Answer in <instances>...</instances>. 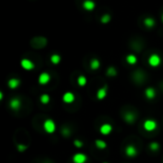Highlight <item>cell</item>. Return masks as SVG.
Here are the masks:
<instances>
[{
    "mask_svg": "<svg viewBox=\"0 0 163 163\" xmlns=\"http://www.w3.org/2000/svg\"><path fill=\"white\" fill-rule=\"evenodd\" d=\"M102 163H108V162H102Z\"/></svg>",
    "mask_w": 163,
    "mask_h": 163,
    "instance_id": "cell-31",
    "label": "cell"
},
{
    "mask_svg": "<svg viewBox=\"0 0 163 163\" xmlns=\"http://www.w3.org/2000/svg\"><path fill=\"white\" fill-rule=\"evenodd\" d=\"M148 63L151 67H158L161 63V58L160 56L157 54H153L150 55L148 59Z\"/></svg>",
    "mask_w": 163,
    "mask_h": 163,
    "instance_id": "cell-2",
    "label": "cell"
},
{
    "mask_svg": "<svg viewBox=\"0 0 163 163\" xmlns=\"http://www.w3.org/2000/svg\"><path fill=\"white\" fill-rule=\"evenodd\" d=\"M77 84L81 87L85 86V85L87 84V78L84 75H79L78 78H77Z\"/></svg>",
    "mask_w": 163,
    "mask_h": 163,
    "instance_id": "cell-21",
    "label": "cell"
},
{
    "mask_svg": "<svg viewBox=\"0 0 163 163\" xmlns=\"http://www.w3.org/2000/svg\"><path fill=\"white\" fill-rule=\"evenodd\" d=\"M74 145L75 146L76 148H78V149H80V148H82L83 147V142L81 141V140H79V139H75V141H74Z\"/></svg>",
    "mask_w": 163,
    "mask_h": 163,
    "instance_id": "cell-26",
    "label": "cell"
},
{
    "mask_svg": "<svg viewBox=\"0 0 163 163\" xmlns=\"http://www.w3.org/2000/svg\"><path fill=\"white\" fill-rule=\"evenodd\" d=\"M107 93H108V86H107V85H105L104 87L97 90L96 98L98 100H102V99L105 98L106 96H107Z\"/></svg>",
    "mask_w": 163,
    "mask_h": 163,
    "instance_id": "cell-8",
    "label": "cell"
},
{
    "mask_svg": "<svg viewBox=\"0 0 163 163\" xmlns=\"http://www.w3.org/2000/svg\"><path fill=\"white\" fill-rule=\"evenodd\" d=\"M2 98H3V93H0V100H2Z\"/></svg>",
    "mask_w": 163,
    "mask_h": 163,
    "instance_id": "cell-29",
    "label": "cell"
},
{
    "mask_svg": "<svg viewBox=\"0 0 163 163\" xmlns=\"http://www.w3.org/2000/svg\"><path fill=\"white\" fill-rule=\"evenodd\" d=\"M87 159V156L83 153H76L73 157V162L74 163H85Z\"/></svg>",
    "mask_w": 163,
    "mask_h": 163,
    "instance_id": "cell-5",
    "label": "cell"
},
{
    "mask_svg": "<svg viewBox=\"0 0 163 163\" xmlns=\"http://www.w3.org/2000/svg\"><path fill=\"white\" fill-rule=\"evenodd\" d=\"M112 131H113V126L109 123H104L101 125L99 128V132L102 134L103 136H108V134L112 133Z\"/></svg>",
    "mask_w": 163,
    "mask_h": 163,
    "instance_id": "cell-7",
    "label": "cell"
},
{
    "mask_svg": "<svg viewBox=\"0 0 163 163\" xmlns=\"http://www.w3.org/2000/svg\"><path fill=\"white\" fill-rule=\"evenodd\" d=\"M61 61V56L59 55H52L51 56V62L55 65H57Z\"/></svg>",
    "mask_w": 163,
    "mask_h": 163,
    "instance_id": "cell-22",
    "label": "cell"
},
{
    "mask_svg": "<svg viewBox=\"0 0 163 163\" xmlns=\"http://www.w3.org/2000/svg\"><path fill=\"white\" fill-rule=\"evenodd\" d=\"M160 148L159 144L157 143V142H152V143H150V150L153 151V152H156V151H158Z\"/></svg>",
    "mask_w": 163,
    "mask_h": 163,
    "instance_id": "cell-24",
    "label": "cell"
},
{
    "mask_svg": "<svg viewBox=\"0 0 163 163\" xmlns=\"http://www.w3.org/2000/svg\"><path fill=\"white\" fill-rule=\"evenodd\" d=\"M63 134L64 136H69L71 134V130L69 128H63L62 129V133H61Z\"/></svg>",
    "mask_w": 163,
    "mask_h": 163,
    "instance_id": "cell-27",
    "label": "cell"
},
{
    "mask_svg": "<svg viewBox=\"0 0 163 163\" xmlns=\"http://www.w3.org/2000/svg\"><path fill=\"white\" fill-rule=\"evenodd\" d=\"M50 100H51V97L47 93H43V95L40 96V102L42 104H48L50 102Z\"/></svg>",
    "mask_w": 163,
    "mask_h": 163,
    "instance_id": "cell-20",
    "label": "cell"
},
{
    "mask_svg": "<svg viewBox=\"0 0 163 163\" xmlns=\"http://www.w3.org/2000/svg\"><path fill=\"white\" fill-rule=\"evenodd\" d=\"M125 154L129 157H134L137 154V150L134 145H128L125 149Z\"/></svg>",
    "mask_w": 163,
    "mask_h": 163,
    "instance_id": "cell-10",
    "label": "cell"
},
{
    "mask_svg": "<svg viewBox=\"0 0 163 163\" xmlns=\"http://www.w3.org/2000/svg\"><path fill=\"white\" fill-rule=\"evenodd\" d=\"M75 96L72 92H66L62 96V100L67 104L73 103L75 101Z\"/></svg>",
    "mask_w": 163,
    "mask_h": 163,
    "instance_id": "cell-11",
    "label": "cell"
},
{
    "mask_svg": "<svg viewBox=\"0 0 163 163\" xmlns=\"http://www.w3.org/2000/svg\"><path fill=\"white\" fill-rule=\"evenodd\" d=\"M107 75L108 76H116V74H117V72L116 70V68H113V67H110L108 68V70H107Z\"/></svg>",
    "mask_w": 163,
    "mask_h": 163,
    "instance_id": "cell-23",
    "label": "cell"
},
{
    "mask_svg": "<svg viewBox=\"0 0 163 163\" xmlns=\"http://www.w3.org/2000/svg\"><path fill=\"white\" fill-rule=\"evenodd\" d=\"M95 144L96 146V148L99 149V150H104V149H106V147H107V143L102 139H96Z\"/></svg>",
    "mask_w": 163,
    "mask_h": 163,
    "instance_id": "cell-16",
    "label": "cell"
},
{
    "mask_svg": "<svg viewBox=\"0 0 163 163\" xmlns=\"http://www.w3.org/2000/svg\"><path fill=\"white\" fill-rule=\"evenodd\" d=\"M90 67H91L92 70H97L99 67H100V62L98 59L96 58H93L91 60V62H90Z\"/></svg>",
    "mask_w": 163,
    "mask_h": 163,
    "instance_id": "cell-17",
    "label": "cell"
},
{
    "mask_svg": "<svg viewBox=\"0 0 163 163\" xmlns=\"http://www.w3.org/2000/svg\"><path fill=\"white\" fill-rule=\"evenodd\" d=\"M110 21H111V15L108 14L102 15V17H101V22L103 24H108Z\"/></svg>",
    "mask_w": 163,
    "mask_h": 163,
    "instance_id": "cell-25",
    "label": "cell"
},
{
    "mask_svg": "<svg viewBox=\"0 0 163 163\" xmlns=\"http://www.w3.org/2000/svg\"><path fill=\"white\" fill-rule=\"evenodd\" d=\"M20 65H21V67L26 71H32V70H34L35 67L34 62L27 58H23L21 60V62H20Z\"/></svg>",
    "mask_w": 163,
    "mask_h": 163,
    "instance_id": "cell-4",
    "label": "cell"
},
{
    "mask_svg": "<svg viewBox=\"0 0 163 163\" xmlns=\"http://www.w3.org/2000/svg\"><path fill=\"white\" fill-rule=\"evenodd\" d=\"M10 107L11 109H13L14 111H18L21 107V100H20L18 97H14V98H11L10 100Z\"/></svg>",
    "mask_w": 163,
    "mask_h": 163,
    "instance_id": "cell-6",
    "label": "cell"
},
{
    "mask_svg": "<svg viewBox=\"0 0 163 163\" xmlns=\"http://www.w3.org/2000/svg\"><path fill=\"white\" fill-rule=\"evenodd\" d=\"M161 19H162V22H163V14H162V16H161Z\"/></svg>",
    "mask_w": 163,
    "mask_h": 163,
    "instance_id": "cell-30",
    "label": "cell"
},
{
    "mask_svg": "<svg viewBox=\"0 0 163 163\" xmlns=\"http://www.w3.org/2000/svg\"><path fill=\"white\" fill-rule=\"evenodd\" d=\"M20 83H21V81H20L18 78H11L9 81H8V86H9L10 89L14 90V89L19 87Z\"/></svg>",
    "mask_w": 163,
    "mask_h": 163,
    "instance_id": "cell-14",
    "label": "cell"
},
{
    "mask_svg": "<svg viewBox=\"0 0 163 163\" xmlns=\"http://www.w3.org/2000/svg\"><path fill=\"white\" fill-rule=\"evenodd\" d=\"M83 9L86 11H93L95 10L96 8V3L93 1V0H85V1L82 3Z\"/></svg>",
    "mask_w": 163,
    "mask_h": 163,
    "instance_id": "cell-13",
    "label": "cell"
},
{
    "mask_svg": "<svg viewBox=\"0 0 163 163\" xmlns=\"http://www.w3.org/2000/svg\"><path fill=\"white\" fill-rule=\"evenodd\" d=\"M27 149V146L26 145H23V144H18L17 145V150L19 152H24Z\"/></svg>",
    "mask_w": 163,
    "mask_h": 163,
    "instance_id": "cell-28",
    "label": "cell"
},
{
    "mask_svg": "<svg viewBox=\"0 0 163 163\" xmlns=\"http://www.w3.org/2000/svg\"><path fill=\"white\" fill-rule=\"evenodd\" d=\"M123 119H124L126 122H127V123H129V124H133L134 122L136 121V115H134V113H132V112H128V113H126L125 115H124Z\"/></svg>",
    "mask_w": 163,
    "mask_h": 163,
    "instance_id": "cell-12",
    "label": "cell"
},
{
    "mask_svg": "<svg viewBox=\"0 0 163 163\" xmlns=\"http://www.w3.org/2000/svg\"><path fill=\"white\" fill-rule=\"evenodd\" d=\"M51 80V75L48 73H41L40 75L38 76V83L40 85H46L50 82Z\"/></svg>",
    "mask_w": 163,
    "mask_h": 163,
    "instance_id": "cell-9",
    "label": "cell"
},
{
    "mask_svg": "<svg viewBox=\"0 0 163 163\" xmlns=\"http://www.w3.org/2000/svg\"><path fill=\"white\" fill-rule=\"evenodd\" d=\"M156 90H154L153 87H148L145 90V96L147 97L148 99H153L156 97Z\"/></svg>",
    "mask_w": 163,
    "mask_h": 163,
    "instance_id": "cell-15",
    "label": "cell"
},
{
    "mask_svg": "<svg viewBox=\"0 0 163 163\" xmlns=\"http://www.w3.org/2000/svg\"><path fill=\"white\" fill-rule=\"evenodd\" d=\"M144 129L146 130V131L148 132H152V131H154V130L157 129V123L153 119H147L144 121Z\"/></svg>",
    "mask_w": 163,
    "mask_h": 163,
    "instance_id": "cell-3",
    "label": "cell"
},
{
    "mask_svg": "<svg viewBox=\"0 0 163 163\" xmlns=\"http://www.w3.org/2000/svg\"><path fill=\"white\" fill-rule=\"evenodd\" d=\"M144 25L146 27H148V28H152V27H154V25H156V21H154V19H153V18L147 17V18H145V20H144Z\"/></svg>",
    "mask_w": 163,
    "mask_h": 163,
    "instance_id": "cell-19",
    "label": "cell"
},
{
    "mask_svg": "<svg viewBox=\"0 0 163 163\" xmlns=\"http://www.w3.org/2000/svg\"><path fill=\"white\" fill-rule=\"evenodd\" d=\"M43 129L44 131L48 133V134H54L55 132V129H56V125H55V122L52 120V119H46L43 122Z\"/></svg>",
    "mask_w": 163,
    "mask_h": 163,
    "instance_id": "cell-1",
    "label": "cell"
},
{
    "mask_svg": "<svg viewBox=\"0 0 163 163\" xmlns=\"http://www.w3.org/2000/svg\"><path fill=\"white\" fill-rule=\"evenodd\" d=\"M126 61H127V63L130 65H134L137 62V58H136V56L134 55H128L126 56Z\"/></svg>",
    "mask_w": 163,
    "mask_h": 163,
    "instance_id": "cell-18",
    "label": "cell"
}]
</instances>
